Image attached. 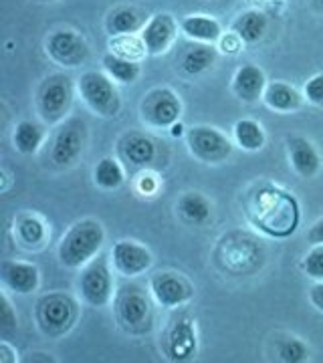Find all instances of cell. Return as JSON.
Instances as JSON below:
<instances>
[{
    "label": "cell",
    "instance_id": "cell-27",
    "mask_svg": "<svg viewBox=\"0 0 323 363\" xmlns=\"http://www.w3.org/2000/svg\"><path fill=\"white\" fill-rule=\"evenodd\" d=\"M234 142L245 152H258L267 142L263 125L255 119H241L234 123Z\"/></svg>",
    "mask_w": 323,
    "mask_h": 363
},
{
    "label": "cell",
    "instance_id": "cell-38",
    "mask_svg": "<svg viewBox=\"0 0 323 363\" xmlns=\"http://www.w3.org/2000/svg\"><path fill=\"white\" fill-rule=\"evenodd\" d=\"M138 186H140V190H142L143 194H154L155 188H158V180L152 174H143L140 182H138Z\"/></svg>",
    "mask_w": 323,
    "mask_h": 363
},
{
    "label": "cell",
    "instance_id": "cell-24",
    "mask_svg": "<svg viewBox=\"0 0 323 363\" xmlns=\"http://www.w3.org/2000/svg\"><path fill=\"white\" fill-rule=\"evenodd\" d=\"M267 26H269V21L265 14L258 11H246L236 16V21L233 23V30L243 39V43L255 45L265 37Z\"/></svg>",
    "mask_w": 323,
    "mask_h": 363
},
{
    "label": "cell",
    "instance_id": "cell-17",
    "mask_svg": "<svg viewBox=\"0 0 323 363\" xmlns=\"http://www.w3.org/2000/svg\"><path fill=\"white\" fill-rule=\"evenodd\" d=\"M265 87H267V79H265V73L261 67L246 63L234 73V95L245 104H255L258 99H263Z\"/></svg>",
    "mask_w": 323,
    "mask_h": 363
},
{
    "label": "cell",
    "instance_id": "cell-13",
    "mask_svg": "<svg viewBox=\"0 0 323 363\" xmlns=\"http://www.w3.org/2000/svg\"><path fill=\"white\" fill-rule=\"evenodd\" d=\"M152 262H154V257L150 248L136 240H117L111 248V264L121 277H128V279L140 277L152 267Z\"/></svg>",
    "mask_w": 323,
    "mask_h": 363
},
{
    "label": "cell",
    "instance_id": "cell-40",
    "mask_svg": "<svg viewBox=\"0 0 323 363\" xmlns=\"http://www.w3.org/2000/svg\"><path fill=\"white\" fill-rule=\"evenodd\" d=\"M313 9H315V11H319V13H323V0H313Z\"/></svg>",
    "mask_w": 323,
    "mask_h": 363
},
{
    "label": "cell",
    "instance_id": "cell-9",
    "mask_svg": "<svg viewBox=\"0 0 323 363\" xmlns=\"http://www.w3.org/2000/svg\"><path fill=\"white\" fill-rule=\"evenodd\" d=\"M186 142L190 154L204 164H220L233 154V142L217 128H192L186 135Z\"/></svg>",
    "mask_w": 323,
    "mask_h": 363
},
{
    "label": "cell",
    "instance_id": "cell-8",
    "mask_svg": "<svg viewBox=\"0 0 323 363\" xmlns=\"http://www.w3.org/2000/svg\"><path fill=\"white\" fill-rule=\"evenodd\" d=\"M142 119L150 128H172L182 116L180 97L168 87L152 89L140 105Z\"/></svg>",
    "mask_w": 323,
    "mask_h": 363
},
{
    "label": "cell",
    "instance_id": "cell-3",
    "mask_svg": "<svg viewBox=\"0 0 323 363\" xmlns=\"http://www.w3.org/2000/svg\"><path fill=\"white\" fill-rule=\"evenodd\" d=\"M81 99L95 116L116 117L121 109V99L114 79L102 71H87L77 81Z\"/></svg>",
    "mask_w": 323,
    "mask_h": 363
},
{
    "label": "cell",
    "instance_id": "cell-26",
    "mask_svg": "<svg viewBox=\"0 0 323 363\" xmlns=\"http://www.w3.org/2000/svg\"><path fill=\"white\" fill-rule=\"evenodd\" d=\"M217 63V49H212V45L207 43H200V45H194L188 51L182 55L180 67L186 75H200L208 71L210 67Z\"/></svg>",
    "mask_w": 323,
    "mask_h": 363
},
{
    "label": "cell",
    "instance_id": "cell-16",
    "mask_svg": "<svg viewBox=\"0 0 323 363\" xmlns=\"http://www.w3.org/2000/svg\"><path fill=\"white\" fill-rule=\"evenodd\" d=\"M196 331H194L192 321L180 319L172 325V329L166 335V355L172 362H184L190 359L196 353Z\"/></svg>",
    "mask_w": 323,
    "mask_h": 363
},
{
    "label": "cell",
    "instance_id": "cell-2",
    "mask_svg": "<svg viewBox=\"0 0 323 363\" xmlns=\"http://www.w3.org/2000/svg\"><path fill=\"white\" fill-rule=\"evenodd\" d=\"M105 230L102 222L85 218L75 222L59 245V260L67 269H81L99 255L104 248Z\"/></svg>",
    "mask_w": 323,
    "mask_h": 363
},
{
    "label": "cell",
    "instance_id": "cell-14",
    "mask_svg": "<svg viewBox=\"0 0 323 363\" xmlns=\"http://www.w3.org/2000/svg\"><path fill=\"white\" fill-rule=\"evenodd\" d=\"M176 33H178V23L174 21V16L168 13H158L150 16V21L140 30V37L146 43L148 55H162L172 47Z\"/></svg>",
    "mask_w": 323,
    "mask_h": 363
},
{
    "label": "cell",
    "instance_id": "cell-39",
    "mask_svg": "<svg viewBox=\"0 0 323 363\" xmlns=\"http://www.w3.org/2000/svg\"><path fill=\"white\" fill-rule=\"evenodd\" d=\"M307 240L311 245H323V218L311 226L310 233H307Z\"/></svg>",
    "mask_w": 323,
    "mask_h": 363
},
{
    "label": "cell",
    "instance_id": "cell-4",
    "mask_svg": "<svg viewBox=\"0 0 323 363\" xmlns=\"http://www.w3.org/2000/svg\"><path fill=\"white\" fill-rule=\"evenodd\" d=\"M71 104H73V85L67 75L53 73L40 83L37 91V107L43 121H47L49 125L59 123L71 109Z\"/></svg>",
    "mask_w": 323,
    "mask_h": 363
},
{
    "label": "cell",
    "instance_id": "cell-7",
    "mask_svg": "<svg viewBox=\"0 0 323 363\" xmlns=\"http://www.w3.org/2000/svg\"><path fill=\"white\" fill-rule=\"evenodd\" d=\"M79 293L89 307H105L114 297V279L107 259L97 257L87 262L79 277Z\"/></svg>",
    "mask_w": 323,
    "mask_h": 363
},
{
    "label": "cell",
    "instance_id": "cell-29",
    "mask_svg": "<svg viewBox=\"0 0 323 363\" xmlns=\"http://www.w3.org/2000/svg\"><path fill=\"white\" fill-rule=\"evenodd\" d=\"M102 63H104L105 73L114 79V81H117V83H124V85H128V83H136L138 77H140V73H142L140 63H136V61H128V59H121V57H117V55H114V52H107Z\"/></svg>",
    "mask_w": 323,
    "mask_h": 363
},
{
    "label": "cell",
    "instance_id": "cell-10",
    "mask_svg": "<svg viewBox=\"0 0 323 363\" xmlns=\"http://www.w3.org/2000/svg\"><path fill=\"white\" fill-rule=\"evenodd\" d=\"M87 142V128L81 119H69L55 133L51 143V162L55 166H71L83 154Z\"/></svg>",
    "mask_w": 323,
    "mask_h": 363
},
{
    "label": "cell",
    "instance_id": "cell-32",
    "mask_svg": "<svg viewBox=\"0 0 323 363\" xmlns=\"http://www.w3.org/2000/svg\"><path fill=\"white\" fill-rule=\"evenodd\" d=\"M307 355H310L307 345L297 337L283 339V341H279V345H277V357L285 363L305 362Z\"/></svg>",
    "mask_w": 323,
    "mask_h": 363
},
{
    "label": "cell",
    "instance_id": "cell-23",
    "mask_svg": "<svg viewBox=\"0 0 323 363\" xmlns=\"http://www.w3.org/2000/svg\"><path fill=\"white\" fill-rule=\"evenodd\" d=\"M146 23H148L146 16L138 9H133V6H119V9L109 13L105 26H107V33L111 37H116V35L138 33V30H142L143 26H146Z\"/></svg>",
    "mask_w": 323,
    "mask_h": 363
},
{
    "label": "cell",
    "instance_id": "cell-31",
    "mask_svg": "<svg viewBox=\"0 0 323 363\" xmlns=\"http://www.w3.org/2000/svg\"><path fill=\"white\" fill-rule=\"evenodd\" d=\"M16 236L25 247H39L47 238V228L35 214H25L16 220Z\"/></svg>",
    "mask_w": 323,
    "mask_h": 363
},
{
    "label": "cell",
    "instance_id": "cell-30",
    "mask_svg": "<svg viewBox=\"0 0 323 363\" xmlns=\"http://www.w3.org/2000/svg\"><path fill=\"white\" fill-rule=\"evenodd\" d=\"M109 51L121 57V59H128V61H136L140 63L143 57L148 55L146 49V43L140 35L131 33V35H116L109 39Z\"/></svg>",
    "mask_w": 323,
    "mask_h": 363
},
{
    "label": "cell",
    "instance_id": "cell-11",
    "mask_svg": "<svg viewBox=\"0 0 323 363\" xmlns=\"http://www.w3.org/2000/svg\"><path fill=\"white\" fill-rule=\"evenodd\" d=\"M150 293L158 305H162L166 309H174V307H180V305H186L188 301H192L194 286L186 277H182L180 272L160 271L152 274V279H150Z\"/></svg>",
    "mask_w": 323,
    "mask_h": 363
},
{
    "label": "cell",
    "instance_id": "cell-33",
    "mask_svg": "<svg viewBox=\"0 0 323 363\" xmlns=\"http://www.w3.org/2000/svg\"><path fill=\"white\" fill-rule=\"evenodd\" d=\"M303 269L307 272V277L315 281H323V245H313V248L305 255Z\"/></svg>",
    "mask_w": 323,
    "mask_h": 363
},
{
    "label": "cell",
    "instance_id": "cell-25",
    "mask_svg": "<svg viewBox=\"0 0 323 363\" xmlns=\"http://www.w3.org/2000/svg\"><path fill=\"white\" fill-rule=\"evenodd\" d=\"M43 142H45L43 125L35 123V121H18L16 123V128L13 131V143L16 152L25 154V156L37 154Z\"/></svg>",
    "mask_w": 323,
    "mask_h": 363
},
{
    "label": "cell",
    "instance_id": "cell-28",
    "mask_svg": "<svg viewBox=\"0 0 323 363\" xmlns=\"http://www.w3.org/2000/svg\"><path fill=\"white\" fill-rule=\"evenodd\" d=\"M93 180L97 184V188L102 190H117L124 180H126V172H124V166L117 162L116 157H104L97 162V166L93 169Z\"/></svg>",
    "mask_w": 323,
    "mask_h": 363
},
{
    "label": "cell",
    "instance_id": "cell-21",
    "mask_svg": "<svg viewBox=\"0 0 323 363\" xmlns=\"http://www.w3.org/2000/svg\"><path fill=\"white\" fill-rule=\"evenodd\" d=\"M121 154L131 166H150L155 160V143L142 133H128L121 140Z\"/></svg>",
    "mask_w": 323,
    "mask_h": 363
},
{
    "label": "cell",
    "instance_id": "cell-22",
    "mask_svg": "<svg viewBox=\"0 0 323 363\" xmlns=\"http://www.w3.org/2000/svg\"><path fill=\"white\" fill-rule=\"evenodd\" d=\"M178 214L184 222L194 224V226H202L212 216V204L207 196L200 192H186L178 200Z\"/></svg>",
    "mask_w": 323,
    "mask_h": 363
},
{
    "label": "cell",
    "instance_id": "cell-34",
    "mask_svg": "<svg viewBox=\"0 0 323 363\" xmlns=\"http://www.w3.org/2000/svg\"><path fill=\"white\" fill-rule=\"evenodd\" d=\"M303 95L305 99L313 105H319L323 107V73L311 77L307 83H305V89H303Z\"/></svg>",
    "mask_w": 323,
    "mask_h": 363
},
{
    "label": "cell",
    "instance_id": "cell-36",
    "mask_svg": "<svg viewBox=\"0 0 323 363\" xmlns=\"http://www.w3.org/2000/svg\"><path fill=\"white\" fill-rule=\"evenodd\" d=\"M243 49V39L231 30V33H222V37L219 39V51L224 55H236Z\"/></svg>",
    "mask_w": 323,
    "mask_h": 363
},
{
    "label": "cell",
    "instance_id": "cell-18",
    "mask_svg": "<svg viewBox=\"0 0 323 363\" xmlns=\"http://www.w3.org/2000/svg\"><path fill=\"white\" fill-rule=\"evenodd\" d=\"M289 147V160L291 166L297 172L301 178H313L319 168H322V157L315 152V147L307 142L305 138H289L287 140Z\"/></svg>",
    "mask_w": 323,
    "mask_h": 363
},
{
    "label": "cell",
    "instance_id": "cell-19",
    "mask_svg": "<svg viewBox=\"0 0 323 363\" xmlns=\"http://www.w3.org/2000/svg\"><path fill=\"white\" fill-rule=\"evenodd\" d=\"M182 33L196 43L214 45L222 37V26L217 18L208 14H188L180 21Z\"/></svg>",
    "mask_w": 323,
    "mask_h": 363
},
{
    "label": "cell",
    "instance_id": "cell-20",
    "mask_svg": "<svg viewBox=\"0 0 323 363\" xmlns=\"http://www.w3.org/2000/svg\"><path fill=\"white\" fill-rule=\"evenodd\" d=\"M263 101L273 111L291 113V111H297L299 107H301L303 97H301V93L295 87L287 85L283 81H273V83H267V87H265Z\"/></svg>",
    "mask_w": 323,
    "mask_h": 363
},
{
    "label": "cell",
    "instance_id": "cell-1",
    "mask_svg": "<svg viewBox=\"0 0 323 363\" xmlns=\"http://www.w3.org/2000/svg\"><path fill=\"white\" fill-rule=\"evenodd\" d=\"M246 214L261 233L273 238H285L297 230V200L273 186H263L251 194L246 200Z\"/></svg>",
    "mask_w": 323,
    "mask_h": 363
},
{
    "label": "cell",
    "instance_id": "cell-12",
    "mask_svg": "<svg viewBox=\"0 0 323 363\" xmlns=\"http://www.w3.org/2000/svg\"><path fill=\"white\" fill-rule=\"evenodd\" d=\"M47 55L57 65L79 67L89 57V47L75 30H55L47 39Z\"/></svg>",
    "mask_w": 323,
    "mask_h": 363
},
{
    "label": "cell",
    "instance_id": "cell-37",
    "mask_svg": "<svg viewBox=\"0 0 323 363\" xmlns=\"http://www.w3.org/2000/svg\"><path fill=\"white\" fill-rule=\"evenodd\" d=\"M310 301L317 311L323 313V281H319V283H315V285L311 286Z\"/></svg>",
    "mask_w": 323,
    "mask_h": 363
},
{
    "label": "cell",
    "instance_id": "cell-35",
    "mask_svg": "<svg viewBox=\"0 0 323 363\" xmlns=\"http://www.w3.org/2000/svg\"><path fill=\"white\" fill-rule=\"evenodd\" d=\"M0 329L2 333H11L16 329V315L9 303V297L2 295V307H0Z\"/></svg>",
    "mask_w": 323,
    "mask_h": 363
},
{
    "label": "cell",
    "instance_id": "cell-15",
    "mask_svg": "<svg viewBox=\"0 0 323 363\" xmlns=\"http://www.w3.org/2000/svg\"><path fill=\"white\" fill-rule=\"evenodd\" d=\"M0 279L6 291H13L18 295H28L37 291L40 283L37 264L25 260H4L0 264Z\"/></svg>",
    "mask_w": 323,
    "mask_h": 363
},
{
    "label": "cell",
    "instance_id": "cell-6",
    "mask_svg": "<svg viewBox=\"0 0 323 363\" xmlns=\"http://www.w3.org/2000/svg\"><path fill=\"white\" fill-rule=\"evenodd\" d=\"M116 313L119 323L131 333H142L150 327L152 319V305L150 298L140 286L126 285L117 291Z\"/></svg>",
    "mask_w": 323,
    "mask_h": 363
},
{
    "label": "cell",
    "instance_id": "cell-5",
    "mask_svg": "<svg viewBox=\"0 0 323 363\" xmlns=\"http://www.w3.org/2000/svg\"><path fill=\"white\" fill-rule=\"evenodd\" d=\"M77 319L75 301L63 293H51L37 303V323L45 335L59 337L67 333Z\"/></svg>",
    "mask_w": 323,
    "mask_h": 363
}]
</instances>
